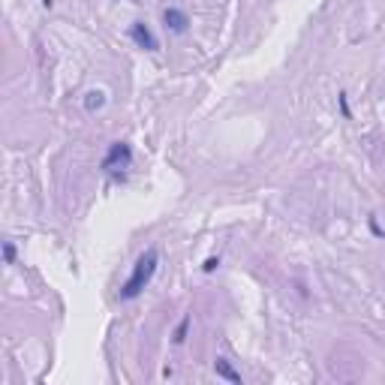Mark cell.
Wrapping results in <instances>:
<instances>
[{"label": "cell", "instance_id": "cell-1", "mask_svg": "<svg viewBox=\"0 0 385 385\" xmlns=\"http://www.w3.org/2000/svg\"><path fill=\"white\" fill-rule=\"evenodd\" d=\"M157 268H160V253H157V247H148V250L136 259V265H133V271H130V277L124 280V286H120V301L139 298L141 292L150 286V280H154Z\"/></svg>", "mask_w": 385, "mask_h": 385}, {"label": "cell", "instance_id": "cell-2", "mask_svg": "<svg viewBox=\"0 0 385 385\" xmlns=\"http://www.w3.org/2000/svg\"><path fill=\"white\" fill-rule=\"evenodd\" d=\"M99 166H103V172H111V175H115V172L130 169V166H133V148H130L127 141H111Z\"/></svg>", "mask_w": 385, "mask_h": 385}, {"label": "cell", "instance_id": "cell-3", "mask_svg": "<svg viewBox=\"0 0 385 385\" xmlns=\"http://www.w3.org/2000/svg\"><path fill=\"white\" fill-rule=\"evenodd\" d=\"M130 39H133L139 48H145V52H157L160 48V39L154 36V30H150L145 22H136L133 27H130Z\"/></svg>", "mask_w": 385, "mask_h": 385}, {"label": "cell", "instance_id": "cell-4", "mask_svg": "<svg viewBox=\"0 0 385 385\" xmlns=\"http://www.w3.org/2000/svg\"><path fill=\"white\" fill-rule=\"evenodd\" d=\"M163 22H166V27L172 30V34H187V27H190L187 13L184 9H175V6H169L163 13Z\"/></svg>", "mask_w": 385, "mask_h": 385}, {"label": "cell", "instance_id": "cell-5", "mask_svg": "<svg viewBox=\"0 0 385 385\" xmlns=\"http://www.w3.org/2000/svg\"><path fill=\"white\" fill-rule=\"evenodd\" d=\"M214 370H217L220 379H226V382H232V385H241V373L232 368L226 358H217V361H214Z\"/></svg>", "mask_w": 385, "mask_h": 385}, {"label": "cell", "instance_id": "cell-6", "mask_svg": "<svg viewBox=\"0 0 385 385\" xmlns=\"http://www.w3.org/2000/svg\"><path fill=\"white\" fill-rule=\"evenodd\" d=\"M82 106H85V111H90V115H94V111H99V108L106 106V90H99V88L88 90L85 99H82Z\"/></svg>", "mask_w": 385, "mask_h": 385}, {"label": "cell", "instance_id": "cell-7", "mask_svg": "<svg viewBox=\"0 0 385 385\" xmlns=\"http://www.w3.org/2000/svg\"><path fill=\"white\" fill-rule=\"evenodd\" d=\"M187 328H190V316L181 319V326L175 328V343H184L187 340Z\"/></svg>", "mask_w": 385, "mask_h": 385}, {"label": "cell", "instance_id": "cell-8", "mask_svg": "<svg viewBox=\"0 0 385 385\" xmlns=\"http://www.w3.org/2000/svg\"><path fill=\"white\" fill-rule=\"evenodd\" d=\"M4 259H6V265H13V262H15V244H13V241H6V244H4Z\"/></svg>", "mask_w": 385, "mask_h": 385}, {"label": "cell", "instance_id": "cell-9", "mask_svg": "<svg viewBox=\"0 0 385 385\" xmlns=\"http://www.w3.org/2000/svg\"><path fill=\"white\" fill-rule=\"evenodd\" d=\"M217 265H220V259H208L205 265H202V271H205V274H211V271H214Z\"/></svg>", "mask_w": 385, "mask_h": 385}, {"label": "cell", "instance_id": "cell-10", "mask_svg": "<svg viewBox=\"0 0 385 385\" xmlns=\"http://www.w3.org/2000/svg\"><path fill=\"white\" fill-rule=\"evenodd\" d=\"M43 6H52V0H43Z\"/></svg>", "mask_w": 385, "mask_h": 385}]
</instances>
